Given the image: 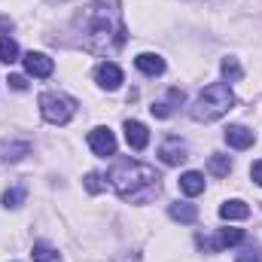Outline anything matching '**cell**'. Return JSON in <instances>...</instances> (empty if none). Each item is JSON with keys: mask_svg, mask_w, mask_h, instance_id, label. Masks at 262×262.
<instances>
[{"mask_svg": "<svg viewBox=\"0 0 262 262\" xmlns=\"http://www.w3.org/2000/svg\"><path fill=\"white\" fill-rule=\"evenodd\" d=\"M40 113L52 125H67L76 113V101L64 92H43L40 95Z\"/></svg>", "mask_w": 262, "mask_h": 262, "instance_id": "obj_4", "label": "cell"}, {"mask_svg": "<svg viewBox=\"0 0 262 262\" xmlns=\"http://www.w3.org/2000/svg\"><path fill=\"white\" fill-rule=\"evenodd\" d=\"M31 256H34V262H61V253H58V250H55L52 244H46V241L34 244Z\"/></svg>", "mask_w": 262, "mask_h": 262, "instance_id": "obj_17", "label": "cell"}, {"mask_svg": "<svg viewBox=\"0 0 262 262\" xmlns=\"http://www.w3.org/2000/svg\"><path fill=\"white\" fill-rule=\"evenodd\" d=\"M125 140H128L131 149H146V143H149V131H146L143 122L128 119V122H125Z\"/></svg>", "mask_w": 262, "mask_h": 262, "instance_id": "obj_10", "label": "cell"}, {"mask_svg": "<svg viewBox=\"0 0 262 262\" xmlns=\"http://www.w3.org/2000/svg\"><path fill=\"white\" fill-rule=\"evenodd\" d=\"M79 25H82V49L85 52H95V55L116 52L125 43V37H128L125 34V25H122V15H119V9L110 0L92 3L79 15Z\"/></svg>", "mask_w": 262, "mask_h": 262, "instance_id": "obj_1", "label": "cell"}, {"mask_svg": "<svg viewBox=\"0 0 262 262\" xmlns=\"http://www.w3.org/2000/svg\"><path fill=\"white\" fill-rule=\"evenodd\" d=\"M134 67L140 73H146V76H159V73H165V58L156 55V52H140L134 58Z\"/></svg>", "mask_w": 262, "mask_h": 262, "instance_id": "obj_11", "label": "cell"}, {"mask_svg": "<svg viewBox=\"0 0 262 262\" xmlns=\"http://www.w3.org/2000/svg\"><path fill=\"white\" fill-rule=\"evenodd\" d=\"M6 82H9V89H15V92H25V89H28V79H25V76H9Z\"/></svg>", "mask_w": 262, "mask_h": 262, "instance_id": "obj_25", "label": "cell"}, {"mask_svg": "<svg viewBox=\"0 0 262 262\" xmlns=\"http://www.w3.org/2000/svg\"><path fill=\"white\" fill-rule=\"evenodd\" d=\"M3 156V162H18V159H25L28 152H31V143H3V149H0Z\"/></svg>", "mask_w": 262, "mask_h": 262, "instance_id": "obj_19", "label": "cell"}, {"mask_svg": "<svg viewBox=\"0 0 262 262\" xmlns=\"http://www.w3.org/2000/svg\"><path fill=\"white\" fill-rule=\"evenodd\" d=\"M159 159L165 162V165H180V162H186L189 156H186V143L180 140V137H168V140H162V146H159Z\"/></svg>", "mask_w": 262, "mask_h": 262, "instance_id": "obj_6", "label": "cell"}, {"mask_svg": "<svg viewBox=\"0 0 262 262\" xmlns=\"http://www.w3.org/2000/svg\"><path fill=\"white\" fill-rule=\"evenodd\" d=\"M95 79H98L101 89L116 92V89L122 85V67L113 64V61H104V64H98V70H95Z\"/></svg>", "mask_w": 262, "mask_h": 262, "instance_id": "obj_7", "label": "cell"}, {"mask_svg": "<svg viewBox=\"0 0 262 262\" xmlns=\"http://www.w3.org/2000/svg\"><path fill=\"white\" fill-rule=\"evenodd\" d=\"M250 177L256 180V186H262V159H259V162H253V168H250Z\"/></svg>", "mask_w": 262, "mask_h": 262, "instance_id": "obj_26", "label": "cell"}, {"mask_svg": "<svg viewBox=\"0 0 262 262\" xmlns=\"http://www.w3.org/2000/svg\"><path fill=\"white\" fill-rule=\"evenodd\" d=\"M220 70H223L226 82H238V79L244 76V70H241V64H238V58H223V64H220Z\"/></svg>", "mask_w": 262, "mask_h": 262, "instance_id": "obj_21", "label": "cell"}, {"mask_svg": "<svg viewBox=\"0 0 262 262\" xmlns=\"http://www.w3.org/2000/svg\"><path fill=\"white\" fill-rule=\"evenodd\" d=\"M235 262H262V253L256 250V247H247L244 253H238V259Z\"/></svg>", "mask_w": 262, "mask_h": 262, "instance_id": "obj_24", "label": "cell"}, {"mask_svg": "<svg viewBox=\"0 0 262 262\" xmlns=\"http://www.w3.org/2000/svg\"><path fill=\"white\" fill-rule=\"evenodd\" d=\"M25 198H28V189H25L21 183H18V186H9V189L3 192V207H12V210H15V207L25 204Z\"/></svg>", "mask_w": 262, "mask_h": 262, "instance_id": "obj_20", "label": "cell"}, {"mask_svg": "<svg viewBox=\"0 0 262 262\" xmlns=\"http://www.w3.org/2000/svg\"><path fill=\"white\" fill-rule=\"evenodd\" d=\"M0 61H3V64L18 61V43H15L12 37H6V34H0Z\"/></svg>", "mask_w": 262, "mask_h": 262, "instance_id": "obj_18", "label": "cell"}, {"mask_svg": "<svg viewBox=\"0 0 262 262\" xmlns=\"http://www.w3.org/2000/svg\"><path fill=\"white\" fill-rule=\"evenodd\" d=\"M241 241H244V232H241V229H220L213 241H207V244L201 241V244H204L207 250H226V247H235V244H241Z\"/></svg>", "mask_w": 262, "mask_h": 262, "instance_id": "obj_9", "label": "cell"}, {"mask_svg": "<svg viewBox=\"0 0 262 262\" xmlns=\"http://www.w3.org/2000/svg\"><path fill=\"white\" fill-rule=\"evenodd\" d=\"M149 113H152L156 119H168V116H171V104H168V101H156V104L149 107Z\"/></svg>", "mask_w": 262, "mask_h": 262, "instance_id": "obj_23", "label": "cell"}, {"mask_svg": "<svg viewBox=\"0 0 262 262\" xmlns=\"http://www.w3.org/2000/svg\"><path fill=\"white\" fill-rule=\"evenodd\" d=\"M235 104V95L226 82H210L201 95L195 98V104L189 107V116L195 122H216L220 116H226Z\"/></svg>", "mask_w": 262, "mask_h": 262, "instance_id": "obj_3", "label": "cell"}, {"mask_svg": "<svg viewBox=\"0 0 262 262\" xmlns=\"http://www.w3.org/2000/svg\"><path fill=\"white\" fill-rule=\"evenodd\" d=\"M89 146H92V152H95V156L107 159V156H113V152H116V134H113L110 128L89 131Z\"/></svg>", "mask_w": 262, "mask_h": 262, "instance_id": "obj_5", "label": "cell"}, {"mask_svg": "<svg viewBox=\"0 0 262 262\" xmlns=\"http://www.w3.org/2000/svg\"><path fill=\"white\" fill-rule=\"evenodd\" d=\"M220 216L223 220H247L250 216V207L241 198H232V201H223L220 204Z\"/></svg>", "mask_w": 262, "mask_h": 262, "instance_id": "obj_13", "label": "cell"}, {"mask_svg": "<svg viewBox=\"0 0 262 262\" xmlns=\"http://www.w3.org/2000/svg\"><path fill=\"white\" fill-rule=\"evenodd\" d=\"M180 192H183V195H201V192H204V174L186 171V174L180 177Z\"/></svg>", "mask_w": 262, "mask_h": 262, "instance_id": "obj_15", "label": "cell"}, {"mask_svg": "<svg viewBox=\"0 0 262 262\" xmlns=\"http://www.w3.org/2000/svg\"><path fill=\"white\" fill-rule=\"evenodd\" d=\"M223 137H226V143H229L232 149H247V146H253V131L244 128V125H229Z\"/></svg>", "mask_w": 262, "mask_h": 262, "instance_id": "obj_12", "label": "cell"}, {"mask_svg": "<svg viewBox=\"0 0 262 262\" xmlns=\"http://www.w3.org/2000/svg\"><path fill=\"white\" fill-rule=\"evenodd\" d=\"M21 61H25V70H28L31 76H37V79H46V76H52V70H55L52 58L43 55V52H28Z\"/></svg>", "mask_w": 262, "mask_h": 262, "instance_id": "obj_8", "label": "cell"}, {"mask_svg": "<svg viewBox=\"0 0 262 262\" xmlns=\"http://www.w3.org/2000/svg\"><path fill=\"white\" fill-rule=\"evenodd\" d=\"M110 186L119 192L122 201H131V204H149L152 198L159 195L162 189V177L152 165H143V162H131V159H122L110 168L107 174Z\"/></svg>", "mask_w": 262, "mask_h": 262, "instance_id": "obj_2", "label": "cell"}, {"mask_svg": "<svg viewBox=\"0 0 262 262\" xmlns=\"http://www.w3.org/2000/svg\"><path fill=\"white\" fill-rule=\"evenodd\" d=\"M207 171H210L213 177H229V171H232V159L223 156V152H213L210 162H207Z\"/></svg>", "mask_w": 262, "mask_h": 262, "instance_id": "obj_16", "label": "cell"}, {"mask_svg": "<svg viewBox=\"0 0 262 262\" xmlns=\"http://www.w3.org/2000/svg\"><path fill=\"white\" fill-rule=\"evenodd\" d=\"M82 183H85V189H89L92 195H98V192H104V189H107V180H104L101 174H95V171H92V174H85V180H82Z\"/></svg>", "mask_w": 262, "mask_h": 262, "instance_id": "obj_22", "label": "cell"}, {"mask_svg": "<svg viewBox=\"0 0 262 262\" xmlns=\"http://www.w3.org/2000/svg\"><path fill=\"white\" fill-rule=\"evenodd\" d=\"M168 213H171V220H177V223H195L198 220V207L189 204V201H174V204L168 207Z\"/></svg>", "mask_w": 262, "mask_h": 262, "instance_id": "obj_14", "label": "cell"}]
</instances>
